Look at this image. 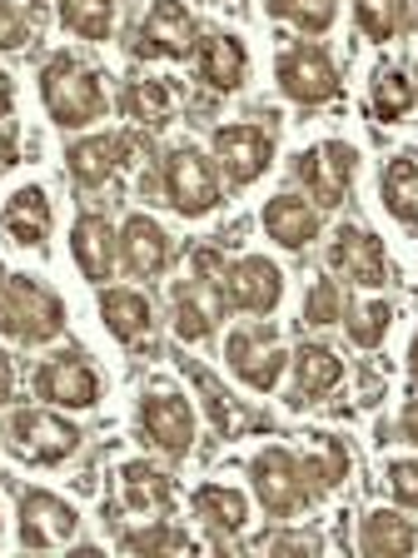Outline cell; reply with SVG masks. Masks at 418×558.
<instances>
[{"label": "cell", "mask_w": 418, "mask_h": 558, "mask_svg": "<svg viewBox=\"0 0 418 558\" xmlns=\"http://www.w3.org/2000/svg\"><path fill=\"white\" fill-rule=\"evenodd\" d=\"M40 100H46L50 120L65 130L95 125L104 116V85L90 65H81L75 56H56L40 70Z\"/></svg>", "instance_id": "cell-1"}, {"label": "cell", "mask_w": 418, "mask_h": 558, "mask_svg": "<svg viewBox=\"0 0 418 558\" xmlns=\"http://www.w3.org/2000/svg\"><path fill=\"white\" fill-rule=\"evenodd\" d=\"M0 329H5L15 344H50V339L65 329V304H60V294L46 290L40 279L5 275V290H0Z\"/></svg>", "instance_id": "cell-2"}, {"label": "cell", "mask_w": 418, "mask_h": 558, "mask_svg": "<svg viewBox=\"0 0 418 558\" xmlns=\"http://www.w3.org/2000/svg\"><path fill=\"white\" fill-rule=\"evenodd\" d=\"M195 269L185 284H174V335L185 344H199V339L214 335V319L224 310V269H220V255L214 250H199L195 255Z\"/></svg>", "instance_id": "cell-3"}, {"label": "cell", "mask_w": 418, "mask_h": 558, "mask_svg": "<svg viewBox=\"0 0 418 558\" xmlns=\"http://www.w3.org/2000/svg\"><path fill=\"white\" fill-rule=\"evenodd\" d=\"M5 444L25 464H60V459L81 449V429L65 424L60 414H50V409H15L5 418Z\"/></svg>", "instance_id": "cell-4"}, {"label": "cell", "mask_w": 418, "mask_h": 558, "mask_svg": "<svg viewBox=\"0 0 418 558\" xmlns=\"http://www.w3.org/2000/svg\"><path fill=\"white\" fill-rule=\"evenodd\" d=\"M164 199H170L185 220H199L209 209L220 205V174H214V160L195 150V145H180L164 160Z\"/></svg>", "instance_id": "cell-5"}, {"label": "cell", "mask_w": 418, "mask_h": 558, "mask_svg": "<svg viewBox=\"0 0 418 558\" xmlns=\"http://www.w3.org/2000/svg\"><path fill=\"white\" fill-rule=\"evenodd\" d=\"M249 474H255V494H259V504H265V513H274V519H290V513H299L304 504L314 499L309 478H304V464L290 449H279V444L255 453Z\"/></svg>", "instance_id": "cell-6"}, {"label": "cell", "mask_w": 418, "mask_h": 558, "mask_svg": "<svg viewBox=\"0 0 418 558\" xmlns=\"http://www.w3.org/2000/svg\"><path fill=\"white\" fill-rule=\"evenodd\" d=\"M279 90L290 95L294 105H324L339 95V70L329 60L324 46H314V40H299L279 56Z\"/></svg>", "instance_id": "cell-7"}, {"label": "cell", "mask_w": 418, "mask_h": 558, "mask_svg": "<svg viewBox=\"0 0 418 558\" xmlns=\"http://www.w3.org/2000/svg\"><path fill=\"white\" fill-rule=\"evenodd\" d=\"M224 360H230V369L239 374L249 389H259V395H269L279 384V374H284V349H279V335L269 325L234 329V335L224 339Z\"/></svg>", "instance_id": "cell-8"}, {"label": "cell", "mask_w": 418, "mask_h": 558, "mask_svg": "<svg viewBox=\"0 0 418 558\" xmlns=\"http://www.w3.org/2000/svg\"><path fill=\"white\" fill-rule=\"evenodd\" d=\"M354 170H359V155L348 150L344 140H324V145L299 155V180L314 195V205H344L348 185H354Z\"/></svg>", "instance_id": "cell-9"}, {"label": "cell", "mask_w": 418, "mask_h": 558, "mask_svg": "<svg viewBox=\"0 0 418 558\" xmlns=\"http://www.w3.org/2000/svg\"><path fill=\"white\" fill-rule=\"evenodd\" d=\"M35 395L50 399V404H60V409H90L95 399H100V374H95V364L85 360V354L65 349V354H56V360L40 364V374H35Z\"/></svg>", "instance_id": "cell-10"}, {"label": "cell", "mask_w": 418, "mask_h": 558, "mask_svg": "<svg viewBox=\"0 0 418 558\" xmlns=\"http://www.w3.org/2000/svg\"><path fill=\"white\" fill-rule=\"evenodd\" d=\"M214 155L234 185H255L274 165V135L265 125H220L214 130Z\"/></svg>", "instance_id": "cell-11"}, {"label": "cell", "mask_w": 418, "mask_h": 558, "mask_svg": "<svg viewBox=\"0 0 418 558\" xmlns=\"http://www.w3.org/2000/svg\"><path fill=\"white\" fill-rule=\"evenodd\" d=\"M195 50V15L185 11V0H155L145 21H139L135 56H164V60H185Z\"/></svg>", "instance_id": "cell-12"}, {"label": "cell", "mask_w": 418, "mask_h": 558, "mask_svg": "<svg viewBox=\"0 0 418 558\" xmlns=\"http://www.w3.org/2000/svg\"><path fill=\"white\" fill-rule=\"evenodd\" d=\"M81 513L70 509L65 499L46 494V488H25L21 494V544L25 548H60L75 538Z\"/></svg>", "instance_id": "cell-13"}, {"label": "cell", "mask_w": 418, "mask_h": 558, "mask_svg": "<svg viewBox=\"0 0 418 558\" xmlns=\"http://www.w3.org/2000/svg\"><path fill=\"white\" fill-rule=\"evenodd\" d=\"M224 304L230 310H244V314H269L284 294V275L269 265L265 255H244L224 269Z\"/></svg>", "instance_id": "cell-14"}, {"label": "cell", "mask_w": 418, "mask_h": 558, "mask_svg": "<svg viewBox=\"0 0 418 558\" xmlns=\"http://www.w3.org/2000/svg\"><path fill=\"white\" fill-rule=\"evenodd\" d=\"M139 434L155 444V449L164 453H189V444H195V409H189V399L180 395H150L145 404H139Z\"/></svg>", "instance_id": "cell-15"}, {"label": "cell", "mask_w": 418, "mask_h": 558, "mask_svg": "<svg viewBox=\"0 0 418 558\" xmlns=\"http://www.w3.org/2000/svg\"><path fill=\"white\" fill-rule=\"evenodd\" d=\"M329 259H334L339 275L354 279V284H364V290H379L383 279H389V255H383V240H373L369 230H354V225L334 234Z\"/></svg>", "instance_id": "cell-16"}, {"label": "cell", "mask_w": 418, "mask_h": 558, "mask_svg": "<svg viewBox=\"0 0 418 558\" xmlns=\"http://www.w3.org/2000/svg\"><path fill=\"white\" fill-rule=\"evenodd\" d=\"M120 259L135 279H155L170 265V234L150 220V215H130L120 230Z\"/></svg>", "instance_id": "cell-17"}, {"label": "cell", "mask_w": 418, "mask_h": 558, "mask_svg": "<svg viewBox=\"0 0 418 558\" xmlns=\"http://www.w3.org/2000/svg\"><path fill=\"white\" fill-rule=\"evenodd\" d=\"M130 155V140H115V135H90V140H75L65 150V165H70V180L85 190H100L104 180H115V170L125 165Z\"/></svg>", "instance_id": "cell-18"}, {"label": "cell", "mask_w": 418, "mask_h": 558, "mask_svg": "<svg viewBox=\"0 0 418 558\" xmlns=\"http://www.w3.org/2000/svg\"><path fill=\"white\" fill-rule=\"evenodd\" d=\"M115 230H110V220L104 215H81L75 220V230H70V255H75V265H81L85 279H110V269H115Z\"/></svg>", "instance_id": "cell-19"}, {"label": "cell", "mask_w": 418, "mask_h": 558, "mask_svg": "<svg viewBox=\"0 0 418 558\" xmlns=\"http://www.w3.org/2000/svg\"><path fill=\"white\" fill-rule=\"evenodd\" d=\"M0 230L11 234L15 244H46V234H50V199H46V190L40 185H25V190H15L11 199H5V209H0Z\"/></svg>", "instance_id": "cell-20"}, {"label": "cell", "mask_w": 418, "mask_h": 558, "mask_svg": "<svg viewBox=\"0 0 418 558\" xmlns=\"http://www.w3.org/2000/svg\"><path fill=\"white\" fill-rule=\"evenodd\" d=\"M265 230H269V240L284 244V250H304V244L319 234V209L299 195H274L265 205Z\"/></svg>", "instance_id": "cell-21"}, {"label": "cell", "mask_w": 418, "mask_h": 558, "mask_svg": "<svg viewBox=\"0 0 418 558\" xmlns=\"http://www.w3.org/2000/svg\"><path fill=\"white\" fill-rule=\"evenodd\" d=\"M249 56H244V40L234 35H205L199 40V81L214 85V90H239Z\"/></svg>", "instance_id": "cell-22"}, {"label": "cell", "mask_w": 418, "mask_h": 558, "mask_svg": "<svg viewBox=\"0 0 418 558\" xmlns=\"http://www.w3.org/2000/svg\"><path fill=\"white\" fill-rule=\"evenodd\" d=\"M359 548L369 558H404L418 548V529L394 509H373L359 529Z\"/></svg>", "instance_id": "cell-23"}, {"label": "cell", "mask_w": 418, "mask_h": 558, "mask_svg": "<svg viewBox=\"0 0 418 558\" xmlns=\"http://www.w3.org/2000/svg\"><path fill=\"white\" fill-rule=\"evenodd\" d=\"M120 499L135 513H164L174 504V478L155 464H125L120 469Z\"/></svg>", "instance_id": "cell-24"}, {"label": "cell", "mask_w": 418, "mask_h": 558, "mask_svg": "<svg viewBox=\"0 0 418 558\" xmlns=\"http://www.w3.org/2000/svg\"><path fill=\"white\" fill-rule=\"evenodd\" d=\"M339 379H344V360H339L334 349L304 344L294 354V395H299V404L304 399H324L329 389H339Z\"/></svg>", "instance_id": "cell-25"}, {"label": "cell", "mask_w": 418, "mask_h": 558, "mask_svg": "<svg viewBox=\"0 0 418 558\" xmlns=\"http://www.w3.org/2000/svg\"><path fill=\"white\" fill-rule=\"evenodd\" d=\"M100 319H104V329L115 339H125V344H135V339H145L150 335V300L139 290H104L100 294Z\"/></svg>", "instance_id": "cell-26"}, {"label": "cell", "mask_w": 418, "mask_h": 558, "mask_svg": "<svg viewBox=\"0 0 418 558\" xmlns=\"http://www.w3.org/2000/svg\"><path fill=\"white\" fill-rule=\"evenodd\" d=\"M383 209L404 230H418V155H398L383 170Z\"/></svg>", "instance_id": "cell-27"}, {"label": "cell", "mask_w": 418, "mask_h": 558, "mask_svg": "<svg viewBox=\"0 0 418 558\" xmlns=\"http://www.w3.org/2000/svg\"><path fill=\"white\" fill-rule=\"evenodd\" d=\"M195 513L214 529V534H239L244 523H249V504H244V494L230 488V484L195 488Z\"/></svg>", "instance_id": "cell-28"}, {"label": "cell", "mask_w": 418, "mask_h": 558, "mask_svg": "<svg viewBox=\"0 0 418 558\" xmlns=\"http://www.w3.org/2000/svg\"><path fill=\"white\" fill-rule=\"evenodd\" d=\"M348 474V449L339 439H329V434H314L309 439V453H304V478H309V494L319 499V494H329V488H339Z\"/></svg>", "instance_id": "cell-29"}, {"label": "cell", "mask_w": 418, "mask_h": 558, "mask_svg": "<svg viewBox=\"0 0 418 558\" xmlns=\"http://www.w3.org/2000/svg\"><path fill=\"white\" fill-rule=\"evenodd\" d=\"M120 0H60V25L81 40H110Z\"/></svg>", "instance_id": "cell-30"}, {"label": "cell", "mask_w": 418, "mask_h": 558, "mask_svg": "<svg viewBox=\"0 0 418 558\" xmlns=\"http://www.w3.org/2000/svg\"><path fill=\"white\" fill-rule=\"evenodd\" d=\"M125 116L139 120V125L160 130L164 120L174 116V90L164 81H130L125 85Z\"/></svg>", "instance_id": "cell-31"}, {"label": "cell", "mask_w": 418, "mask_h": 558, "mask_svg": "<svg viewBox=\"0 0 418 558\" xmlns=\"http://www.w3.org/2000/svg\"><path fill=\"white\" fill-rule=\"evenodd\" d=\"M265 11L274 21H290L304 35H324L339 15V0H265Z\"/></svg>", "instance_id": "cell-32"}, {"label": "cell", "mask_w": 418, "mask_h": 558, "mask_svg": "<svg viewBox=\"0 0 418 558\" xmlns=\"http://www.w3.org/2000/svg\"><path fill=\"white\" fill-rule=\"evenodd\" d=\"M408 110H414V81L404 70H379V81H373V116L404 120Z\"/></svg>", "instance_id": "cell-33"}, {"label": "cell", "mask_w": 418, "mask_h": 558, "mask_svg": "<svg viewBox=\"0 0 418 558\" xmlns=\"http://www.w3.org/2000/svg\"><path fill=\"white\" fill-rule=\"evenodd\" d=\"M125 554H189L195 538L185 529H174V523H150V529H135V534L120 538Z\"/></svg>", "instance_id": "cell-34"}, {"label": "cell", "mask_w": 418, "mask_h": 558, "mask_svg": "<svg viewBox=\"0 0 418 558\" xmlns=\"http://www.w3.org/2000/svg\"><path fill=\"white\" fill-rule=\"evenodd\" d=\"M354 21L369 40H394L404 31V0H354Z\"/></svg>", "instance_id": "cell-35"}, {"label": "cell", "mask_w": 418, "mask_h": 558, "mask_svg": "<svg viewBox=\"0 0 418 558\" xmlns=\"http://www.w3.org/2000/svg\"><path fill=\"white\" fill-rule=\"evenodd\" d=\"M389 325H394V310L383 300H373V304H359V310L348 314V339L359 349H373V344H383V335H389Z\"/></svg>", "instance_id": "cell-36"}, {"label": "cell", "mask_w": 418, "mask_h": 558, "mask_svg": "<svg viewBox=\"0 0 418 558\" xmlns=\"http://www.w3.org/2000/svg\"><path fill=\"white\" fill-rule=\"evenodd\" d=\"M304 319L309 325H339L344 319V294H339L334 279H314L309 300H304Z\"/></svg>", "instance_id": "cell-37"}, {"label": "cell", "mask_w": 418, "mask_h": 558, "mask_svg": "<svg viewBox=\"0 0 418 558\" xmlns=\"http://www.w3.org/2000/svg\"><path fill=\"white\" fill-rule=\"evenodd\" d=\"M189 374H195V384H199V389H205V404H209V414H214V424H220L224 434H234V429H239V424H244V414L230 404V395H224L220 384L209 379L205 369H195V364H189Z\"/></svg>", "instance_id": "cell-38"}, {"label": "cell", "mask_w": 418, "mask_h": 558, "mask_svg": "<svg viewBox=\"0 0 418 558\" xmlns=\"http://www.w3.org/2000/svg\"><path fill=\"white\" fill-rule=\"evenodd\" d=\"M30 40V15L15 0H0V50H21Z\"/></svg>", "instance_id": "cell-39"}, {"label": "cell", "mask_w": 418, "mask_h": 558, "mask_svg": "<svg viewBox=\"0 0 418 558\" xmlns=\"http://www.w3.org/2000/svg\"><path fill=\"white\" fill-rule=\"evenodd\" d=\"M389 488H394L398 504L418 509V464H414V459H398V464H389Z\"/></svg>", "instance_id": "cell-40"}, {"label": "cell", "mask_w": 418, "mask_h": 558, "mask_svg": "<svg viewBox=\"0 0 418 558\" xmlns=\"http://www.w3.org/2000/svg\"><path fill=\"white\" fill-rule=\"evenodd\" d=\"M265 554H274V558H284V554H319V538H314V534H274V538H265Z\"/></svg>", "instance_id": "cell-41"}, {"label": "cell", "mask_w": 418, "mask_h": 558, "mask_svg": "<svg viewBox=\"0 0 418 558\" xmlns=\"http://www.w3.org/2000/svg\"><path fill=\"white\" fill-rule=\"evenodd\" d=\"M398 429H404L408 444H418V399H408V404H404V418H398Z\"/></svg>", "instance_id": "cell-42"}, {"label": "cell", "mask_w": 418, "mask_h": 558, "mask_svg": "<svg viewBox=\"0 0 418 558\" xmlns=\"http://www.w3.org/2000/svg\"><path fill=\"white\" fill-rule=\"evenodd\" d=\"M11 389H15V369H11V354L0 349V404L11 399Z\"/></svg>", "instance_id": "cell-43"}, {"label": "cell", "mask_w": 418, "mask_h": 558, "mask_svg": "<svg viewBox=\"0 0 418 558\" xmlns=\"http://www.w3.org/2000/svg\"><path fill=\"white\" fill-rule=\"evenodd\" d=\"M11 105H15V90H11V75L0 70V120L11 116Z\"/></svg>", "instance_id": "cell-44"}, {"label": "cell", "mask_w": 418, "mask_h": 558, "mask_svg": "<svg viewBox=\"0 0 418 558\" xmlns=\"http://www.w3.org/2000/svg\"><path fill=\"white\" fill-rule=\"evenodd\" d=\"M408 369H414V379H418V335H414V349H408Z\"/></svg>", "instance_id": "cell-45"}, {"label": "cell", "mask_w": 418, "mask_h": 558, "mask_svg": "<svg viewBox=\"0 0 418 558\" xmlns=\"http://www.w3.org/2000/svg\"><path fill=\"white\" fill-rule=\"evenodd\" d=\"M0 290H5V269H0Z\"/></svg>", "instance_id": "cell-46"}]
</instances>
